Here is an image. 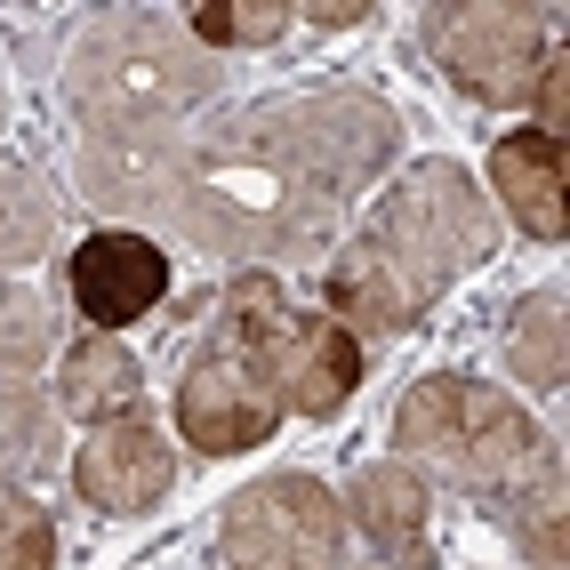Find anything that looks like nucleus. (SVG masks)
Listing matches in <instances>:
<instances>
[{"label": "nucleus", "instance_id": "1", "mask_svg": "<svg viewBox=\"0 0 570 570\" xmlns=\"http://www.w3.org/2000/svg\"><path fill=\"white\" fill-rule=\"evenodd\" d=\"M490 242H499V225H490L482 185L459 161H417L402 185H386V202L370 209L362 234L337 249L330 322L354 346L362 337H402L450 282H466L490 257Z\"/></svg>", "mask_w": 570, "mask_h": 570}, {"label": "nucleus", "instance_id": "2", "mask_svg": "<svg viewBox=\"0 0 570 570\" xmlns=\"http://www.w3.org/2000/svg\"><path fill=\"white\" fill-rule=\"evenodd\" d=\"M177 234L194 249L217 257H289V265H314L322 249H337V225H346V202L330 185H306L274 169L265 154H249L242 137H209L194 145V169H185V194H177Z\"/></svg>", "mask_w": 570, "mask_h": 570}, {"label": "nucleus", "instance_id": "3", "mask_svg": "<svg viewBox=\"0 0 570 570\" xmlns=\"http://www.w3.org/2000/svg\"><path fill=\"white\" fill-rule=\"evenodd\" d=\"M217 97V57L161 9H112L65 57V105L81 129L112 121H185Z\"/></svg>", "mask_w": 570, "mask_h": 570}, {"label": "nucleus", "instance_id": "4", "mask_svg": "<svg viewBox=\"0 0 570 570\" xmlns=\"http://www.w3.org/2000/svg\"><path fill=\"white\" fill-rule=\"evenodd\" d=\"M394 450L417 466L450 474L459 490H522L530 474H539L554 459V442L530 426V410L490 386V377H417V386L402 394L394 410Z\"/></svg>", "mask_w": 570, "mask_h": 570}, {"label": "nucleus", "instance_id": "5", "mask_svg": "<svg viewBox=\"0 0 570 570\" xmlns=\"http://www.w3.org/2000/svg\"><path fill=\"white\" fill-rule=\"evenodd\" d=\"M209 337L257 370L274 410H297V417H337L362 386V346L330 314H289L265 274H242L225 289V314Z\"/></svg>", "mask_w": 570, "mask_h": 570}, {"label": "nucleus", "instance_id": "6", "mask_svg": "<svg viewBox=\"0 0 570 570\" xmlns=\"http://www.w3.org/2000/svg\"><path fill=\"white\" fill-rule=\"evenodd\" d=\"M225 137H242L249 154H265L274 169L306 177V185H330L337 202L354 185H377L402 145V112L370 89H306V97H274L242 112Z\"/></svg>", "mask_w": 570, "mask_h": 570}, {"label": "nucleus", "instance_id": "7", "mask_svg": "<svg viewBox=\"0 0 570 570\" xmlns=\"http://www.w3.org/2000/svg\"><path fill=\"white\" fill-rule=\"evenodd\" d=\"M554 9H522V0H450V9H426L417 32H426V57L482 105H522L539 65L554 49Z\"/></svg>", "mask_w": 570, "mask_h": 570}, {"label": "nucleus", "instance_id": "8", "mask_svg": "<svg viewBox=\"0 0 570 570\" xmlns=\"http://www.w3.org/2000/svg\"><path fill=\"white\" fill-rule=\"evenodd\" d=\"M217 547L234 570H346V507L314 474H265L234 490V507L217 522Z\"/></svg>", "mask_w": 570, "mask_h": 570}, {"label": "nucleus", "instance_id": "9", "mask_svg": "<svg viewBox=\"0 0 570 570\" xmlns=\"http://www.w3.org/2000/svg\"><path fill=\"white\" fill-rule=\"evenodd\" d=\"M185 169H194V137L185 121H112V129H81L72 154V185L89 194V209L129 217V234L145 217H177Z\"/></svg>", "mask_w": 570, "mask_h": 570}, {"label": "nucleus", "instance_id": "10", "mask_svg": "<svg viewBox=\"0 0 570 570\" xmlns=\"http://www.w3.org/2000/svg\"><path fill=\"white\" fill-rule=\"evenodd\" d=\"M65 297L97 337H112V330L145 322L169 297V249H154L145 234H129V225H105V234H89L65 257Z\"/></svg>", "mask_w": 570, "mask_h": 570}, {"label": "nucleus", "instance_id": "11", "mask_svg": "<svg viewBox=\"0 0 570 570\" xmlns=\"http://www.w3.org/2000/svg\"><path fill=\"white\" fill-rule=\"evenodd\" d=\"M274 394L257 386V370L242 354H225L217 337L185 362V386H177V426L185 442L202 450V459H242V450H257L265 434H274Z\"/></svg>", "mask_w": 570, "mask_h": 570}, {"label": "nucleus", "instance_id": "12", "mask_svg": "<svg viewBox=\"0 0 570 570\" xmlns=\"http://www.w3.org/2000/svg\"><path fill=\"white\" fill-rule=\"evenodd\" d=\"M177 482V450L161 442V426L145 410L129 417H105V426L72 450V490L97 507V514H145L161 507Z\"/></svg>", "mask_w": 570, "mask_h": 570}, {"label": "nucleus", "instance_id": "13", "mask_svg": "<svg viewBox=\"0 0 570 570\" xmlns=\"http://www.w3.org/2000/svg\"><path fill=\"white\" fill-rule=\"evenodd\" d=\"M346 530H362L370 562H394V570H426V490H417L410 466H362L354 474V499Z\"/></svg>", "mask_w": 570, "mask_h": 570}, {"label": "nucleus", "instance_id": "14", "mask_svg": "<svg viewBox=\"0 0 570 570\" xmlns=\"http://www.w3.org/2000/svg\"><path fill=\"white\" fill-rule=\"evenodd\" d=\"M490 185H499V209L522 225L530 242H562V137H539V129H514L499 137L490 154Z\"/></svg>", "mask_w": 570, "mask_h": 570}, {"label": "nucleus", "instance_id": "15", "mask_svg": "<svg viewBox=\"0 0 570 570\" xmlns=\"http://www.w3.org/2000/svg\"><path fill=\"white\" fill-rule=\"evenodd\" d=\"M145 394V377L129 362L121 337H81V346H65V370H57V386L49 402L65 417H89V426H105V417H129Z\"/></svg>", "mask_w": 570, "mask_h": 570}, {"label": "nucleus", "instance_id": "16", "mask_svg": "<svg viewBox=\"0 0 570 570\" xmlns=\"http://www.w3.org/2000/svg\"><path fill=\"white\" fill-rule=\"evenodd\" d=\"M57 459V402L24 370H0V474H32Z\"/></svg>", "mask_w": 570, "mask_h": 570}, {"label": "nucleus", "instance_id": "17", "mask_svg": "<svg viewBox=\"0 0 570 570\" xmlns=\"http://www.w3.org/2000/svg\"><path fill=\"white\" fill-rule=\"evenodd\" d=\"M507 370L522 377L530 394H554L562 386V289H530L514 322H507Z\"/></svg>", "mask_w": 570, "mask_h": 570}, {"label": "nucleus", "instance_id": "18", "mask_svg": "<svg viewBox=\"0 0 570 570\" xmlns=\"http://www.w3.org/2000/svg\"><path fill=\"white\" fill-rule=\"evenodd\" d=\"M49 242H57V202H49L41 169L0 161V265H32Z\"/></svg>", "mask_w": 570, "mask_h": 570}, {"label": "nucleus", "instance_id": "19", "mask_svg": "<svg viewBox=\"0 0 570 570\" xmlns=\"http://www.w3.org/2000/svg\"><path fill=\"white\" fill-rule=\"evenodd\" d=\"M289 24H297V9H282V0H202V9L185 17V32H194L202 49H265V41H282Z\"/></svg>", "mask_w": 570, "mask_h": 570}, {"label": "nucleus", "instance_id": "20", "mask_svg": "<svg viewBox=\"0 0 570 570\" xmlns=\"http://www.w3.org/2000/svg\"><path fill=\"white\" fill-rule=\"evenodd\" d=\"M514 507V530L539 570H562V459H547L539 474H530V490H507Z\"/></svg>", "mask_w": 570, "mask_h": 570}, {"label": "nucleus", "instance_id": "21", "mask_svg": "<svg viewBox=\"0 0 570 570\" xmlns=\"http://www.w3.org/2000/svg\"><path fill=\"white\" fill-rule=\"evenodd\" d=\"M0 570H57V522L0 474Z\"/></svg>", "mask_w": 570, "mask_h": 570}, {"label": "nucleus", "instance_id": "22", "mask_svg": "<svg viewBox=\"0 0 570 570\" xmlns=\"http://www.w3.org/2000/svg\"><path fill=\"white\" fill-rule=\"evenodd\" d=\"M41 362H49V314H41V297L0 282V370H24L32 377Z\"/></svg>", "mask_w": 570, "mask_h": 570}, {"label": "nucleus", "instance_id": "23", "mask_svg": "<svg viewBox=\"0 0 570 570\" xmlns=\"http://www.w3.org/2000/svg\"><path fill=\"white\" fill-rule=\"evenodd\" d=\"M562 49H547V65H539V81H530V105H539V137H562V121H570V97H562Z\"/></svg>", "mask_w": 570, "mask_h": 570}, {"label": "nucleus", "instance_id": "24", "mask_svg": "<svg viewBox=\"0 0 570 570\" xmlns=\"http://www.w3.org/2000/svg\"><path fill=\"white\" fill-rule=\"evenodd\" d=\"M0 121H9V97H0Z\"/></svg>", "mask_w": 570, "mask_h": 570}]
</instances>
